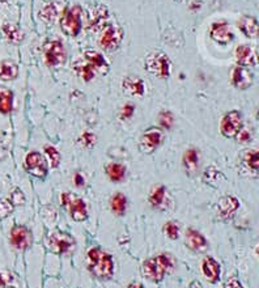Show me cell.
Masks as SVG:
<instances>
[{
  "instance_id": "6da1fadb",
  "label": "cell",
  "mask_w": 259,
  "mask_h": 288,
  "mask_svg": "<svg viewBox=\"0 0 259 288\" xmlns=\"http://www.w3.org/2000/svg\"><path fill=\"white\" fill-rule=\"evenodd\" d=\"M86 268L99 279H110L114 275L113 257L101 248H90L86 253Z\"/></svg>"
},
{
  "instance_id": "7a4b0ae2",
  "label": "cell",
  "mask_w": 259,
  "mask_h": 288,
  "mask_svg": "<svg viewBox=\"0 0 259 288\" xmlns=\"http://www.w3.org/2000/svg\"><path fill=\"white\" fill-rule=\"evenodd\" d=\"M174 268V261L169 254H158L155 257H149L143 262L142 271L147 280L153 283H160L164 280L165 275Z\"/></svg>"
},
{
  "instance_id": "3957f363",
  "label": "cell",
  "mask_w": 259,
  "mask_h": 288,
  "mask_svg": "<svg viewBox=\"0 0 259 288\" xmlns=\"http://www.w3.org/2000/svg\"><path fill=\"white\" fill-rule=\"evenodd\" d=\"M144 69L148 74L160 79H168L172 70L170 58L162 51H152L144 59Z\"/></svg>"
},
{
  "instance_id": "277c9868",
  "label": "cell",
  "mask_w": 259,
  "mask_h": 288,
  "mask_svg": "<svg viewBox=\"0 0 259 288\" xmlns=\"http://www.w3.org/2000/svg\"><path fill=\"white\" fill-rule=\"evenodd\" d=\"M45 245L50 252L55 254H67V253L74 252L76 242L74 237L66 232L53 231L46 236Z\"/></svg>"
},
{
  "instance_id": "5b68a950",
  "label": "cell",
  "mask_w": 259,
  "mask_h": 288,
  "mask_svg": "<svg viewBox=\"0 0 259 288\" xmlns=\"http://www.w3.org/2000/svg\"><path fill=\"white\" fill-rule=\"evenodd\" d=\"M81 15H83V9L80 6H74L67 9V12L60 18L62 32L69 37L78 36L81 30V25H83Z\"/></svg>"
},
{
  "instance_id": "8992f818",
  "label": "cell",
  "mask_w": 259,
  "mask_h": 288,
  "mask_svg": "<svg viewBox=\"0 0 259 288\" xmlns=\"http://www.w3.org/2000/svg\"><path fill=\"white\" fill-rule=\"evenodd\" d=\"M60 202L64 207L68 208L72 220L75 221H84L88 219V208L83 199L79 198L74 193H63L60 196Z\"/></svg>"
},
{
  "instance_id": "52a82bcc",
  "label": "cell",
  "mask_w": 259,
  "mask_h": 288,
  "mask_svg": "<svg viewBox=\"0 0 259 288\" xmlns=\"http://www.w3.org/2000/svg\"><path fill=\"white\" fill-rule=\"evenodd\" d=\"M125 37L122 28L115 25H107L101 32L99 38V46L105 51H115L121 46Z\"/></svg>"
},
{
  "instance_id": "ba28073f",
  "label": "cell",
  "mask_w": 259,
  "mask_h": 288,
  "mask_svg": "<svg viewBox=\"0 0 259 288\" xmlns=\"http://www.w3.org/2000/svg\"><path fill=\"white\" fill-rule=\"evenodd\" d=\"M43 58H45L46 64L50 67H57L63 64L67 59V50L63 45V42L58 39H51L48 41L43 46Z\"/></svg>"
},
{
  "instance_id": "9c48e42d",
  "label": "cell",
  "mask_w": 259,
  "mask_h": 288,
  "mask_svg": "<svg viewBox=\"0 0 259 288\" xmlns=\"http://www.w3.org/2000/svg\"><path fill=\"white\" fill-rule=\"evenodd\" d=\"M242 127L244 118L240 110H230L221 118L220 132L224 138H236Z\"/></svg>"
},
{
  "instance_id": "30bf717a",
  "label": "cell",
  "mask_w": 259,
  "mask_h": 288,
  "mask_svg": "<svg viewBox=\"0 0 259 288\" xmlns=\"http://www.w3.org/2000/svg\"><path fill=\"white\" fill-rule=\"evenodd\" d=\"M162 142V131L157 127H151L144 131L139 139V151L144 154H151L160 147Z\"/></svg>"
},
{
  "instance_id": "8fae6325",
  "label": "cell",
  "mask_w": 259,
  "mask_h": 288,
  "mask_svg": "<svg viewBox=\"0 0 259 288\" xmlns=\"http://www.w3.org/2000/svg\"><path fill=\"white\" fill-rule=\"evenodd\" d=\"M24 167L28 173H30V174L37 177V179H46V175H48V163H46L45 158L36 151L29 152L27 154L24 161Z\"/></svg>"
},
{
  "instance_id": "7c38bea8",
  "label": "cell",
  "mask_w": 259,
  "mask_h": 288,
  "mask_svg": "<svg viewBox=\"0 0 259 288\" xmlns=\"http://www.w3.org/2000/svg\"><path fill=\"white\" fill-rule=\"evenodd\" d=\"M9 240L12 247L17 250H27L33 243V235H32V231L25 226H15L11 229Z\"/></svg>"
},
{
  "instance_id": "4fadbf2b",
  "label": "cell",
  "mask_w": 259,
  "mask_h": 288,
  "mask_svg": "<svg viewBox=\"0 0 259 288\" xmlns=\"http://www.w3.org/2000/svg\"><path fill=\"white\" fill-rule=\"evenodd\" d=\"M230 83L240 91L249 90L254 83V74L249 70V67L236 65L230 74Z\"/></svg>"
},
{
  "instance_id": "5bb4252c",
  "label": "cell",
  "mask_w": 259,
  "mask_h": 288,
  "mask_svg": "<svg viewBox=\"0 0 259 288\" xmlns=\"http://www.w3.org/2000/svg\"><path fill=\"white\" fill-rule=\"evenodd\" d=\"M148 202L153 210H158V211H165L170 206V195L168 193V189L164 185H157L152 189V191L149 193Z\"/></svg>"
},
{
  "instance_id": "9a60e30c",
  "label": "cell",
  "mask_w": 259,
  "mask_h": 288,
  "mask_svg": "<svg viewBox=\"0 0 259 288\" xmlns=\"http://www.w3.org/2000/svg\"><path fill=\"white\" fill-rule=\"evenodd\" d=\"M209 37H211L215 42H218V43L226 45V43H229V42L233 41L234 34H233V32L230 30V27L226 24L225 21H218V23H214V24L211 25Z\"/></svg>"
},
{
  "instance_id": "2e32d148",
  "label": "cell",
  "mask_w": 259,
  "mask_h": 288,
  "mask_svg": "<svg viewBox=\"0 0 259 288\" xmlns=\"http://www.w3.org/2000/svg\"><path fill=\"white\" fill-rule=\"evenodd\" d=\"M216 208H218L219 216L225 220L232 219L236 212L239 211L240 201L233 195H224L219 199Z\"/></svg>"
},
{
  "instance_id": "e0dca14e",
  "label": "cell",
  "mask_w": 259,
  "mask_h": 288,
  "mask_svg": "<svg viewBox=\"0 0 259 288\" xmlns=\"http://www.w3.org/2000/svg\"><path fill=\"white\" fill-rule=\"evenodd\" d=\"M234 57L237 65L242 67H253L258 64V54L255 49L249 45H240L236 48Z\"/></svg>"
},
{
  "instance_id": "ac0fdd59",
  "label": "cell",
  "mask_w": 259,
  "mask_h": 288,
  "mask_svg": "<svg viewBox=\"0 0 259 288\" xmlns=\"http://www.w3.org/2000/svg\"><path fill=\"white\" fill-rule=\"evenodd\" d=\"M200 163V152L197 148H189L185 151L183 156H182V165L183 169L187 173L190 177H194L197 174L198 168H199Z\"/></svg>"
},
{
  "instance_id": "d6986e66",
  "label": "cell",
  "mask_w": 259,
  "mask_h": 288,
  "mask_svg": "<svg viewBox=\"0 0 259 288\" xmlns=\"http://www.w3.org/2000/svg\"><path fill=\"white\" fill-rule=\"evenodd\" d=\"M220 263L212 257H206L202 261V273L209 283H218L220 280Z\"/></svg>"
},
{
  "instance_id": "ffe728a7",
  "label": "cell",
  "mask_w": 259,
  "mask_h": 288,
  "mask_svg": "<svg viewBox=\"0 0 259 288\" xmlns=\"http://www.w3.org/2000/svg\"><path fill=\"white\" fill-rule=\"evenodd\" d=\"M122 91L127 96H143L146 85L139 76H126L122 80Z\"/></svg>"
},
{
  "instance_id": "44dd1931",
  "label": "cell",
  "mask_w": 259,
  "mask_h": 288,
  "mask_svg": "<svg viewBox=\"0 0 259 288\" xmlns=\"http://www.w3.org/2000/svg\"><path fill=\"white\" fill-rule=\"evenodd\" d=\"M240 30L244 33V36L250 39H255L259 34V24L254 16H242L237 23Z\"/></svg>"
},
{
  "instance_id": "7402d4cb",
  "label": "cell",
  "mask_w": 259,
  "mask_h": 288,
  "mask_svg": "<svg viewBox=\"0 0 259 288\" xmlns=\"http://www.w3.org/2000/svg\"><path fill=\"white\" fill-rule=\"evenodd\" d=\"M186 245L189 249L194 250V252H202L207 248V240L206 237L200 233L199 231L194 228H189L186 231Z\"/></svg>"
},
{
  "instance_id": "603a6c76",
  "label": "cell",
  "mask_w": 259,
  "mask_h": 288,
  "mask_svg": "<svg viewBox=\"0 0 259 288\" xmlns=\"http://www.w3.org/2000/svg\"><path fill=\"white\" fill-rule=\"evenodd\" d=\"M84 58H85L86 62L95 67L96 71L102 72L104 75H106L107 72H109V70H110V65H109V63L106 62V59L104 58V55H102L101 53H99V51L86 50L85 53H84Z\"/></svg>"
},
{
  "instance_id": "cb8c5ba5",
  "label": "cell",
  "mask_w": 259,
  "mask_h": 288,
  "mask_svg": "<svg viewBox=\"0 0 259 288\" xmlns=\"http://www.w3.org/2000/svg\"><path fill=\"white\" fill-rule=\"evenodd\" d=\"M18 76V65L13 60L4 59L0 62V80L12 81Z\"/></svg>"
},
{
  "instance_id": "d4e9b609",
  "label": "cell",
  "mask_w": 259,
  "mask_h": 288,
  "mask_svg": "<svg viewBox=\"0 0 259 288\" xmlns=\"http://www.w3.org/2000/svg\"><path fill=\"white\" fill-rule=\"evenodd\" d=\"M241 160L245 168L256 174L259 169V152L256 149H246L242 152Z\"/></svg>"
},
{
  "instance_id": "484cf974",
  "label": "cell",
  "mask_w": 259,
  "mask_h": 288,
  "mask_svg": "<svg viewBox=\"0 0 259 288\" xmlns=\"http://www.w3.org/2000/svg\"><path fill=\"white\" fill-rule=\"evenodd\" d=\"M105 173L110 181L121 182L126 177V167L120 163H110L107 164L106 168H105Z\"/></svg>"
},
{
  "instance_id": "4316f807",
  "label": "cell",
  "mask_w": 259,
  "mask_h": 288,
  "mask_svg": "<svg viewBox=\"0 0 259 288\" xmlns=\"http://www.w3.org/2000/svg\"><path fill=\"white\" fill-rule=\"evenodd\" d=\"M2 30H3L7 41L11 42V43L18 45V43H21L22 39H24V33H22V30H21L20 28L16 27V25L4 24L3 27H2Z\"/></svg>"
},
{
  "instance_id": "83f0119b",
  "label": "cell",
  "mask_w": 259,
  "mask_h": 288,
  "mask_svg": "<svg viewBox=\"0 0 259 288\" xmlns=\"http://www.w3.org/2000/svg\"><path fill=\"white\" fill-rule=\"evenodd\" d=\"M110 208L111 211L116 215V216H122L126 214L127 210V198L125 194L115 193L110 198Z\"/></svg>"
},
{
  "instance_id": "f1b7e54d",
  "label": "cell",
  "mask_w": 259,
  "mask_h": 288,
  "mask_svg": "<svg viewBox=\"0 0 259 288\" xmlns=\"http://www.w3.org/2000/svg\"><path fill=\"white\" fill-rule=\"evenodd\" d=\"M13 109V93L11 90L0 88V113L9 114Z\"/></svg>"
},
{
  "instance_id": "f546056e",
  "label": "cell",
  "mask_w": 259,
  "mask_h": 288,
  "mask_svg": "<svg viewBox=\"0 0 259 288\" xmlns=\"http://www.w3.org/2000/svg\"><path fill=\"white\" fill-rule=\"evenodd\" d=\"M224 180V174L216 167H208L203 172V181L211 186L216 187Z\"/></svg>"
},
{
  "instance_id": "4dcf8cb0",
  "label": "cell",
  "mask_w": 259,
  "mask_h": 288,
  "mask_svg": "<svg viewBox=\"0 0 259 288\" xmlns=\"http://www.w3.org/2000/svg\"><path fill=\"white\" fill-rule=\"evenodd\" d=\"M75 71H76V74L79 75V77L83 79L85 83H89V81H92L93 79L96 77V74H97V71L95 70V67H93L92 64H89V63L86 62V60H85V63H80V64L75 65Z\"/></svg>"
},
{
  "instance_id": "1f68e13d",
  "label": "cell",
  "mask_w": 259,
  "mask_h": 288,
  "mask_svg": "<svg viewBox=\"0 0 259 288\" xmlns=\"http://www.w3.org/2000/svg\"><path fill=\"white\" fill-rule=\"evenodd\" d=\"M109 17V11H107L106 6H99L95 7L92 9V18H90V24L95 28L104 27V23ZM105 28V27H104Z\"/></svg>"
},
{
  "instance_id": "d6a6232c",
  "label": "cell",
  "mask_w": 259,
  "mask_h": 288,
  "mask_svg": "<svg viewBox=\"0 0 259 288\" xmlns=\"http://www.w3.org/2000/svg\"><path fill=\"white\" fill-rule=\"evenodd\" d=\"M58 15H59V7H58L57 3L48 4V6L43 7V9L39 13L42 20L48 23V24H53L54 21L58 18Z\"/></svg>"
},
{
  "instance_id": "836d02e7",
  "label": "cell",
  "mask_w": 259,
  "mask_h": 288,
  "mask_svg": "<svg viewBox=\"0 0 259 288\" xmlns=\"http://www.w3.org/2000/svg\"><path fill=\"white\" fill-rule=\"evenodd\" d=\"M43 151H45V156L49 161V165H50L53 169L58 168V165H59L60 163V159H62L60 158L59 151L53 146H46L45 148H43Z\"/></svg>"
},
{
  "instance_id": "e575fe53",
  "label": "cell",
  "mask_w": 259,
  "mask_h": 288,
  "mask_svg": "<svg viewBox=\"0 0 259 288\" xmlns=\"http://www.w3.org/2000/svg\"><path fill=\"white\" fill-rule=\"evenodd\" d=\"M15 206L8 198H0V219H6L12 214Z\"/></svg>"
},
{
  "instance_id": "d590c367",
  "label": "cell",
  "mask_w": 259,
  "mask_h": 288,
  "mask_svg": "<svg viewBox=\"0 0 259 288\" xmlns=\"http://www.w3.org/2000/svg\"><path fill=\"white\" fill-rule=\"evenodd\" d=\"M164 232L165 235L170 238V240H177L179 237V226L176 221H168L164 224Z\"/></svg>"
},
{
  "instance_id": "8d00e7d4",
  "label": "cell",
  "mask_w": 259,
  "mask_h": 288,
  "mask_svg": "<svg viewBox=\"0 0 259 288\" xmlns=\"http://www.w3.org/2000/svg\"><path fill=\"white\" fill-rule=\"evenodd\" d=\"M158 123L165 128H172L173 123H174V117H173L172 112L169 110H162L158 114Z\"/></svg>"
},
{
  "instance_id": "74e56055",
  "label": "cell",
  "mask_w": 259,
  "mask_h": 288,
  "mask_svg": "<svg viewBox=\"0 0 259 288\" xmlns=\"http://www.w3.org/2000/svg\"><path fill=\"white\" fill-rule=\"evenodd\" d=\"M9 201L12 202L13 206H22L25 203V195L24 193L20 190V189H15V190L11 193L9 196Z\"/></svg>"
},
{
  "instance_id": "f35d334b",
  "label": "cell",
  "mask_w": 259,
  "mask_h": 288,
  "mask_svg": "<svg viewBox=\"0 0 259 288\" xmlns=\"http://www.w3.org/2000/svg\"><path fill=\"white\" fill-rule=\"evenodd\" d=\"M80 143H81V144H83L84 147H86V148H90V147L95 146L96 135L93 134V132H89V131H86V132L81 134Z\"/></svg>"
},
{
  "instance_id": "ab89813d",
  "label": "cell",
  "mask_w": 259,
  "mask_h": 288,
  "mask_svg": "<svg viewBox=\"0 0 259 288\" xmlns=\"http://www.w3.org/2000/svg\"><path fill=\"white\" fill-rule=\"evenodd\" d=\"M236 138H237V140H239L240 143H244V144H246V143H250L251 140H253V134H251V131L249 130V128L242 127Z\"/></svg>"
},
{
  "instance_id": "60d3db41",
  "label": "cell",
  "mask_w": 259,
  "mask_h": 288,
  "mask_svg": "<svg viewBox=\"0 0 259 288\" xmlns=\"http://www.w3.org/2000/svg\"><path fill=\"white\" fill-rule=\"evenodd\" d=\"M135 113V105L132 104H126L125 106L121 110V118L122 119H128L131 118Z\"/></svg>"
},
{
  "instance_id": "b9f144b4",
  "label": "cell",
  "mask_w": 259,
  "mask_h": 288,
  "mask_svg": "<svg viewBox=\"0 0 259 288\" xmlns=\"http://www.w3.org/2000/svg\"><path fill=\"white\" fill-rule=\"evenodd\" d=\"M225 288H244V285L241 284L237 278H229L225 283Z\"/></svg>"
},
{
  "instance_id": "7bdbcfd3",
  "label": "cell",
  "mask_w": 259,
  "mask_h": 288,
  "mask_svg": "<svg viewBox=\"0 0 259 288\" xmlns=\"http://www.w3.org/2000/svg\"><path fill=\"white\" fill-rule=\"evenodd\" d=\"M9 282H11V274L7 273V271L0 273V284L7 285Z\"/></svg>"
},
{
  "instance_id": "ee69618b",
  "label": "cell",
  "mask_w": 259,
  "mask_h": 288,
  "mask_svg": "<svg viewBox=\"0 0 259 288\" xmlns=\"http://www.w3.org/2000/svg\"><path fill=\"white\" fill-rule=\"evenodd\" d=\"M74 182H75V185H76V186H78V187L84 186V184H85L84 175L81 174V173H76V174H75V177H74Z\"/></svg>"
},
{
  "instance_id": "f6af8a7d",
  "label": "cell",
  "mask_w": 259,
  "mask_h": 288,
  "mask_svg": "<svg viewBox=\"0 0 259 288\" xmlns=\"http://www.w3.org/2000/svg\"><path fill=\"white\" fill-rule=\"evenodd\" d=\"M189 288H204V287H203L202 283H200V282H198V280H194V282L191 283L190 287H189Z\"/></svg>"
},
{
  "instance_id": "bcb514c9",
  "label": "cell",
  "mask_w": 259,
  "mask_h": 288,
  "mask_svg": "<svg viewBox=\"0 0 259 288\" xmlns=\"http://www.w3.org/2000/svg\"><path fill=\"white\" fill-rule=\"evenodd\" d=\"M127 288H143V284H140V283H131V284H128Z\"/></svg>"
},
{
  "instance_id": "7dc6e473",
  "label": "cell",
  "mask_w": 259,
  "mask_h": 288,
  "mask_svg": "<svg viewBox=\"0 0 259 288\" xmlns=\"http://www.w3.org/2000/svg\"><path fill=\"white\" fill-rule=\"evenodd\" d=\"M176 2H179V3H182V2H185V0H176Z\"/></svg>"
}]
</instances>
